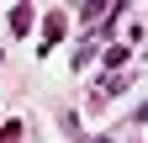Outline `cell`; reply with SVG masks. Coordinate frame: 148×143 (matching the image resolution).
Masks as SVG:
<instances>
[{
    "label": "cell",
    "instance_id": "1",
    "mask_svg": "<svg viewBox=\"0 0 148 143\" xmlns=\"http://www.w3.org/2000/svg\"><path fill=\"white\" fill-rule=\"evenodd\" d=\"M32 21H37V11H32V6H11V32H16V37H27Z\"/></svg>",
    "mask_w": 148,
    "mask_h": 143
},
{
    "label": "cell",
    "instance_id": "2",
    "mask_svg": "<svg viewBox=\"0 0 148 143\" xmlns=\"http://www.w3.org/2000/svg\"><path fill=\"white\" fill-rule=\"evenodd\" d=\"M64 27H69V21H64V11H53L48 21H42V48H53V43H58V37H64Z\"/></svg>",
    "mask_w": 148,
    "mask_h": 143
},
{
    "label": "cell",
    "instance_id": "3",
    "mask_svg": "<svg viewBox=\"0 0 148 143\" xmlns=\"http://www.w3.org/2000/svg\"><path fill=\"white\" fill-rule=\"evenodd\" d=\"M127 64V48H106V74H111V69H122Z\"/></svg>",
    "mask_w": 148,
    "mask_h": 143
},
{
    "label": "cell",
    "instance_id": "4",
    "mask_svg": "<svg viewBox=\"0 0 148 143\" xmlns=\"http://www.w3.org/2000/svg\"><path fill=\"white\" fill-rule=\"evenodd\" d=\"M0 143H21V122H5L0 127Z\"/></svg>",
    "mask_w": 148,
    "mask_h": 143
}]
</instances>
